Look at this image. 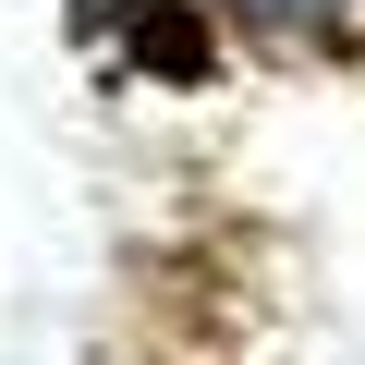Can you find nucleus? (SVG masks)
I'll use <instances>...</instances> for the list:
<instances>
[{
    "mask_svg": "<svg viewBox=\"0 0 365 365\" xmlns=\"http://www.w3.org/2000/svg\"><path fill=\"white\" fill-rule=\"evenodd\" d=\"M220 13H244V25H268V37H341L365 0H220Z\"/></svg>",
    "mask_w": 365,
    "mask_h": 365,
    "instance_id": "1",
    "label": "nucleus"
}]
</instances>
